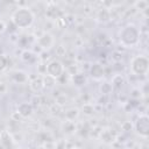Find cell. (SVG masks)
I'll return each mask as SVG.
<instances>
[{"mask_svg": "<svg viewBox=\"0 0 149 149\" xmlns=\"http://www.w3.org/2000/svg\"><path fill=\"white\" fill-rule=\"evenodd\" d=\"M10 20H12V23L16 28L26 29V28H29L34 23L35 14L28 7H19L13 12Z\"/></svg>", "mask_w": 149, "mask_h": 149, "instance_id": "cell-1", "label": "cell"}, {"mask_svg": "<svg viewBox=\"0 0 149 149\" xmlns=\"http://www.w3.org/2000/svg\"><path fill=\"white\" fill-rule=\"evenodd\" d=\"M119 41L123 47L133 48L140 42V30L134 24H127L120 30Z\"/></svg>", "mask_w": 149, "mask_h": 149, "instance_id": "cell-2", "label": "cell"}, {"mask_svg": "<svg viewBox=\"0 0 149 149\" xmlns=\"http://www.w3.org/2000/svg\"><path fill=\"white\" fill-rule=\"evenodd\" d=\"M149 69V59L144 55H136L130 61V71L134 76H146Z\"/></svg>", "mask_w": 149, "mask_h": 149, "instance_id": "cell-3", "label": "cell"}, {"mask_svg": "<svg viewBox=\"0 0 149 149\" xmlns=\"http://www.w3.org/2000/svg\"><path fill=\"white\" fill-rule=\"evenodd\" d=\"M63 73H64V65L59 59H51L50 62L47 63L45 74L55 79H58Z\"/></svg>", "mask_w": 149, "mask_h": 149, "instance_id": "cell-4", "label": "cell"}, {"mask_svg": "<svg viewBox=\"0 0 149 149\" xmlns=\"http://www.w3.org/2000/svg\"><path fill=\"white\" fill-rule=\"evenodd\" d=\"M134 128L135 132L137 133V135H140L143 139H147L149 135V118L147 114H141L135 123H134Z\"/></svg>", "mask_w": 149, "mask_h": 149, "instance_id": "cell-5", "label": "cell"}, {"mask_svg": "<svg viewBox=\"0 0 149 149\" xmlns=\"http://www.w3.org/2000/svg\"><path fill=\"white\" fill-rule=\"evenodd\" d=\"M37 43H38V47H41L42 50L47 51V50L51 49L55 45V38L50 33L47 31V33H43L41 36H38Z\"/></svg>", "mask_w": 149, "mask_h": 149, "instance_id": "cell-6", "label": "cell"}, {"mask_svg": "<svg viewBox=\"0 0 149 149\" xmlns=\"http://www.w3.org/2000/svg\"><path fill=\"white\" fill-rule=\"evenodd\" d=\"M90 74L95 80L102 79L104 76H105V69H104L102 64H100V63H93L91 65V68H90Z\"/></svg>", "mask_w": 149, "mask_h": 149, "instance_id": "cell-7", "label": "cell"}, {"mask_svg": "<svg viewBox=\"0 0 149 149\" xmlns=\"http://www.w3.org/2000/svg\"><path fill=\"white\" fill-rule=\"evenodd\" d=\"M33 112H34L33 105H31L30 102H27V101L19 104L17 111H16V113H17L20 116H22V118H28V116H30V115L33 114Z\"/></svg>", "mask_w": 149, "mask_h": 149, "instance_id": "cell-8", "label": "cell"}, {"mask_svg": "<svg viewBox=\"0 0 149 149\" xmlns=\"http://www.w3.org/2000/svg\"><path fill=\"white\" fill-rule=\"evenodd\" d=\"M29 87L33 92L35 93H40L42 92V90L44 88V84H43V78L42 77H35L34 79L30 80L29 83Z\"/></svg>", "mask_w": 149, "mask_h": 149, "instance_id": "cell-9", "label": "cell"}, {"mask_svg": "<svg viewBox=\"0 0 149 149\" xmlns=\"http://www.w3.org/2000/svg\"><path fill=\"white\" fill-rule=\"evenodd\" d=\"M97 19L100 22H107L111 20V10L108 8H99L97 12Z\"/></svg>", "mask_w": 149, "mask_h": 149, "instance_id": "cell-10", "label": "cell"}, {"mask_svg": "<svg viewBox=\"0 0 149 149\" xmlns=\"http://www.w3.org/2000/svg\"><path fill=\"white\" fill-rule=\"evenodd\" d=\"M79 113H80V111L77 107H71V108H69L64 112V118L66 119V121H72L73 122L79 116Z\"/></svg>", "mask_w": 149, "mask_h": 149, "instance_id": "cell-11", "label": "cell"}, {"mask_svg": "<svg viewBox=\"0 0 149 149\" xmlns=\"http://www.w3.org/2000/svg\"><path fill=\"white\" fill-rule=\"evenodd\" d=\"M12 78H13V80H14L15 83H17V84H23V83H26V81L28 80L27 73L23 72V71H21V70L14 71L13 74H12Z\"/></svg>", "mask_w": 149, "mask_h": 149, "instance_id": "cell-12", "label": "cell"}, {"mask_svg": "<svg viewBox=\"0 0 149 149\" xmlns=\"http://www.w3.org/2000/svg\"><path fill=\"white\" fill-rule=\"evenodd\" d=\"M72 81H73L74 85L80 86V85H84V84H85L86 78H85V76H84L83 73H74V74L72 76Z\"/></svg>", "mask_w": 149, "mask_h": 149, "instance_id": "cell-13", "label": "cell"}, {"mask_svg": "<svg viewBox=\"0 0 149 149\" xmlns=\"http://www.w3.org/2000/svg\"><path fill=\"white\" fill-rule=\"evenodd\" d=\"M21 59L26 63H31L33 61H35V55L30 50H24L21 55Z\"/></svg>", "mask_w": 149, "mask_h": 149, "instance_id": "cell-14", "label": "cell"}, {"mask_svg": "<svg viewBox=\"0 0 149 149\" xmlns=\"http://www.w3.org/2000/svg\"><path fill=\"white\" fill-rule=\"evenodd\" d=\"M123 77L121 76V74H115L113 78H112V83H111V85H112V87H118V88H120L121 86H122V84H123Z\"/></svg>", "mask_w": 149, "mask_h": 149, "instance_id": "cell-15", "label": "cell"}, {"mask_svg": "<svg viewBox=\"0 0 149 149\" xmlns=\"http://www.w3.org/2000/svg\"><path fill=\"white\" fill-rule=\"evenodd\" d=\"M81 111H83V113H84L85 115L91 116V115H93V113H94V106H93L92 104H90V102H85V104L83 105V107H81Z\"/></svg>", "mask_w": 149, "mask_h": 149, "instance_id": "cell-16", "label": "cell"}, {"mask_svg": "<svg viewBox=\"0 0 149 149\" xmlns=\"http://www.w3.org/2000/svg\"><path fill=\"white\" fill-rule=\"evenodd\" d=\"M101 139H102L104 142H106V143H111V142L114 141L115 136H114V134H113L112 132H109V130H105V132L101 133Z\"/></svg>", "mask_w": 149, "mask_h": 149, "instance_id": "cell-17", "label": "cell"}, {"mask_svg": "<svg viewBox=\"0 0 149 149\" xmlns=\"http://www.w3.org/2000/svg\"><path fill=\"white\" fill-rule=\"evenodd\" d=\"M112 90H113V87H112L111 83H101V85H100V92H101V94L107 95V94H109L112 92Z\"/></svg>", "mask_w": 149, "mask_h": 149, "instance_id": "cell-18", "label": "cell"}, {"mask_svg": "<svg viewBox=\"0 0 149 149\" xmlns=\"http://www.w3.org/2000/svg\"><path fill=\"white\" fill-rule=\"evenodd\" d=\"M43 78V84H44V87L47 86V87H52L55 84H56V79L55 78H52V77H50V76H44V77H42Z\"/></svg>", "mask_w": 149, "mask_h": 149, "instance_id": "cell-19", "label": "cell"}, {"mask_svg": "<svg viewBox=\"0 0 149 149\" xmlns=\"http://www.w3.org/2000/svg\"><path fill=\"white\" fill-rule=\"evenodd\" d=\"M55 54H56V56H58V57H65V55H66V49H65V47L62 45V44L57 45V47L55 48Z\"/></svg>", "mask_w": 149, "mask_h": 149, "instance_id": "cell-20", "label": "cell"}, {"mask_svg": "<svg viewBox=\"0 0 149 149\" xmlns=\"http://www.w3.org/2000/svg\"><path fill=\"white\" fill-rule=\"evenodd\" d=\"M148 5H149L148 1H144V0H140V1L134 2V6L136 7V9H140V10H144V9H147Z\"/></svg>", "mask_w": 149, "mask_h": 149, "instance_id": "cell-21", "label": "cell"}, {"mask_svg": "<svg viewBox=\"0 0 149 149\" xmlns=\"http://www.w3.org/2000/svg\"><path fill=\"white\" fill-rule=\"evenodd\" d=\"M121 127H122V129H123V130L128 132V130H130V129H132V123H130L129 121H126V122H123V123H122V126H121Z\"/></svg>", "mask_w": 149, "mask_h": 149, "instance_id": "cell-22", "label": "cell"}, {"mask_svg": "<svg viewBox=\"0 0 149 149\" xmlns=\"http://www.w3.org/2000/svg\"><path fill=\"white\" fill-rule=\"evenodd\" d=\"M5 68H6V58L0 56V71L3 70Z\"/></svg>", "mask_w": 149, "mask_h": 149, "instance_id": "cell-23", "label": "cell"}, {"mask_svg": "<svg viewBox=\"0 0 149 149\" xmlns=\"http://www.w3.org/2000/svg\"><path fill=\"white\" fill-rule=\"evenodd\" d=\"M3 28H5V26H3V23L2 22H0V33L3 30Z\"/></svg>", "mask_w": 149, "mask_h": 149, "instance_id": "cell-24", "label": "cell"}, {"mask_svg": "<svg viewBox=\"0 0 149 149\" xmlns=\"http://www.w3.org/2000/svg\"><path fill=\"white\" fill-rule=\"evenodd\" d=\"M68 149H81V148H78V147H71V148H68Z\"/></svg>", "mask_w": 149, "mask_h": 149, "instance_id": "cell-25", "label": "cell"}]
</instances>
